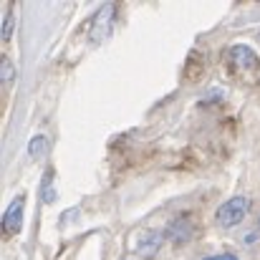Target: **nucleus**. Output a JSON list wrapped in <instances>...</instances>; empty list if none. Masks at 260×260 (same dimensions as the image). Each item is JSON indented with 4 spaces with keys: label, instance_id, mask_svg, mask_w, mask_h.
Returning a JSON list of instances; mask_svg holds the SVG:
<instances>
[{
    "label": "nucleus",
    "instance_id": "nucleus-1",
    "mask_svg": "<svg viewBox=\"0 0 260 260\" xmlns=\"http://www.w3.org/2000/svg\"><path fill=\"white\" fill-rule=\"evenodd\" d=\"M250 212V200L243 197V194H235L230 197L228 202H222L215 212V222L220 228H235L245 220V215Z\"/></svg>",
    "mask_w": 260,
    "mask_h": 260
},
{
    "label": "nucleus",
    "instance_id": "nucleus-2",
    "mask_svg": "<svg viewBox=\"0 0 260 260\" xmlns=\"http://www.w3.org/2000/svg\"><path fill=\"white\" fill-rule=\"evenodd\" d=\"M114 13H116V5H114V3H106V5H101V8L93 13L91 25H88V41H91L93 46H96V43H101V41L111 33Z\"/></svg>",
    "mask_w": 260,
    "mask_h": 260
},
{
    "label": "nucleus",
    "instance_id": "nucleus-3",
    "mask_svg": "<svg viewBox=\"0 0 260 260\" xmlns=\"http://www.w3.org/2000/svg\"><path fill=\"white\" fill-rule=\"evenodd\" d=\"M23 207H25V194L13 197V202L5 207V212H3V230H5L8 235L20 233V225H23Z\"/></svg>",
    "mask_w": 260,
    "mask_h": 260
},
{
    "label": "nucleus",
    "instance_id": "nucleus-4",
    "mask_svg": "<svg viewBox=\"0 0 260 260\" xmlns=\"http://www.w3.org/2000/svg\"><path fill=\"white\" fill-rule=\"evenodd\" d=\"M230 58H233V63L238 69H258V56L248 46H233L230 48Z\"/></svg>",
    "mask_w": 260,
    "mask_h": 260
},
{
    "label": "nucleus",
    "instance_id": "nucleus-5",
    "mask_svg": "<svg viewBox=\"0 0 260 260\" xmlns=\"http://www.w3.org/2000/svg\"><path fill=\"white\" fill-rule=\"evenodd\" d=\"M165 238L177 243V245L187 243V240L192 238V225H189V220H174L172 225L165 230Z\"/></svg>",
    "mask_w": 260,
    "mask_h": 260
},
{
    "label": "nucleus",
    "instance_id": "nucleus-6",
    "mask_svg": "<svg viewBox=\"0 0 260 260\" xmlns=\"http://www.w3.org/2000/svg\"><path fill=\"white\" fill-rule=\"evenodd\" d=\"M46 149H48V139H46L43 134H38V137H33V139L28 142V157H30V159H41V157L46 154Z\"/></svg>",
    "mask_w": 260,
    "mask_h": 260
},
{
    "label": "nucleus",
    "instance_id": "nucleus-7",
    "mask_svg": "<svg viewBox=\"0 0 260 260\" xmlns=\"http://www.w3.org/2000/svg\"><path fill=\"white\" fill-rule=\"evenodd\" d=\"M41 197L46 205H51L56 200V189H53V172H46L43 182H41Z\"/></svg>",
    "mask_w": 260,
    "mask_h": 260
},
{
    "label": "nucleus",
    "instance_id": "nucleus-8",
    "mask_svg": "<svg viewBox=\"0 0 260 260\" xmlns=\"http://www.w3.org/2000/svg\"><path fill=\"white\" fill-rule=\"evenodd\" d=\"M13 20H15V13H13V8H10V10L5 13V23H3V30H0L3 43H8V41H10V36H13V25H15Z\"/></svg>",
    "mask_w": 260,
    "mask_h": 260
},
{
    "label": "nucleus",
    "instance_id": "nucleus-9",
    "mask_svg": "<svg viewBox=\"0 0 260 260\" xmlns=\"http://www.w3.org/2000/svg\"><path fill=\"white\" fill-rule=\"evenodd\" d=\"M0 76H3V84H13V79H15V69H13L10 58H3V61H0Z\"/></svg>",
    "mask_w": 260,
    "mask_h": 260
},
{
    "label": "nucleus",
    "instance_id": "nucleus-10",
    "mask_svg": "<svg viewBox=\"0 0 260 260\" xmlns=\"http://www.w3.org/2000/svg\"><path fill=\"white\" fill-rule=\"evenodd\" d=\"M202 260H240L238 255H233V253H220V255H207V258Z\"/></svg>",
    "mask_w": 260,
    "mask_h": 260
}]
</instances>
